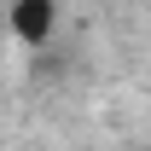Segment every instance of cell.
I'll return each instance as SVG.
<instances>
[{
    "label": "cell",
    "mask_w": 151,
    "mask_h": 151,
    "mask_svg": "<svg viewBox=\"0 0 151 151\" xmlns=\"http://www.w3.org/2000/svg\"><path fill=\"white\" fill-rule=\"evenodd\" d=\"M58 12H64L58 0H12L0 23H6V35L18 41V47L41 52V47H47V41L58 35Z\"/></svg>",
    "instance_id": "6da1fadb"
},
{
    "label": "cell",
    "mask_w": 151,
    "mask_h": 151,
    "mask_svg": "<svg viewBox=\"0 0 151 151\" xmlns=\"http://www.w3.org/2000/svg\"><path fill=\"white\" fill-rule=\"evenodd\" d=\"M6 41H12V35H6V23H0V64H6Z\"/></svg>",
    "instance_id": "7a4b0ae2"
}]
</instances>
